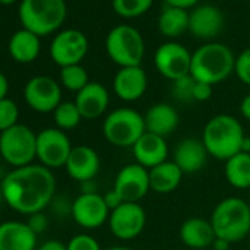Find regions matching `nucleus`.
Masks as SVG:
<instances>
[{
  "label": "nucleus",
  "mask_w": 250,
  "mask_h": 250,
  "mask_svg": "<svg viewBox=\"0 0 250 250\" xmlns=\"http://www.w3.org/2000/svg\"><path fill=\"white\" fill-rule=\"evenodd\" d=\"M0 190L12 210L30 216L50 206L56 196V178L52 169L31 164L9 171L0 183Z\"/></svg>",
  "instance_id": "1"
},
{
  "label": "nucleus",
  "mask_w": 250,
  "mask_h": 250,
  "mask_svg": "<svg viewBox=\"0 0 250 250\" xmlns=\"http://www.w3.org/2000/svg\"><path fill=\"white\" fill-rule=\"evenodd\" d=\"M244 131L240 121L228 113L212 116L203 128L202 142L209 153L218 161H228L241 152Z\"/></svg>",
  "instance_id": "2"
},
{
  "label": "nucleus",
  "mask_w": 250,
  "mask_h": 250,
  "mask_svg": "<svg viewBox=\"0 0 250 250\" xmlns=\"http://www.w3.org/2000/svg\"><path fill=\"white\" fill-rule=\"evenodd\" d=\"M235 68V58L229 47L221 43H208L191 55L190 75L210 85L227 80Z\"/></svg>",
  "instance_id": "3"
},
{
  "label": "nucleus",
  "mask_w": 250,
  "mask_h": 250,
  "mask_svg": "<svg viewBox=\"0 0 250 250\" xmlns=\"http://www.w3.org/2000/svg\"><path fill=\"white\" fill-rule=\"evenodd\" d=\"M209 221L216 237L231 244L241 241L250 232V205L241 197H225L213 208Z\"/></svg>",
  "instance_id": "4"
},
{
  "label": "nucleus",
  "mask_w": 250,
  "mask_h": 250,
  "mask_svg": "<svg viewBox=\"0 0 250 250\" xmlns=\"http://www.w3.org/2000/svg\"><path fill=\"white\" fill-rule=\"evenodd\" d=\"M20 20L24 30L36 36H47L56 31L66 18L65 0H22Z\"/></svg>",
  "instance_id": "5"
},
{
  "label": "nucleus",
  "mask_w": 250,
  "mask_h": 250,
  "mask_svg": "<svg viewBox=\"0 0 250 250\" xmlns=\"http://www.w3.org/2000/svg\"><path fill=\"white\" fill-rule=\"evenodd\" d=\"M102 133L112 146L133 149L137 140L146 133L145 116L131 107L115 109L104 116Z\"/></svg>",
  "instance_id": "6"
},
{
  "label": "nucleus",
  "mask_w": 250,
  "mask_h": 250,
  "mask_svg": "<svg viewBox=\"0 0 250 250\" xmlns=\"http://www.w3.org/2000/svg\"><path fill=\"white\" fill-rule=\"evenodd\" d=\"M0 156L12 168L31 165L37 159V134L24 124L0 133Z\"/></svg>",
  "instance_id": "7"
},
{
  "label": "nucleus",
  "mask_w": 250,
  "mask_h": 250,
  "mask_svg": "<svg viewBox=\"0 0 250 250\" xmlns=\"http://www.w3.org/2000/svg\"><path fill=\"white\" fill-rule=\"evenodd\" d=\"M106 53L121 68L140 66L145 58V40L131 25H116L106 37Z\"/></svg>",
  "instance_id": "8"
},
{
  "label": "nucleus",
  "mask_w": 250,
  "mask_h": 250,
  "mask_svg": "<svg viewBox=\"0 0 250 250\" xmlns=\"http://www.w3.org/2000/svg\"><path fill=\"white\" fill-rule=\"evenodd\" d=\"M72 147L66 133L56 127L44 128L37 134V159L49 169L65 168Z\"/></svg>",
  "instance_id": "9"
},
{
  "label": "nucleus",
  "mask_w": 250,
  "mask_h": 250,
  "mask_svg": "<svg viewBox=\"0 0 250 250\" xmlns=\"http://www.w3.org/2000/svg\"><path fill=\"white\" fill-rule=\"evenodd\" d=\"M110 232L122 241L137 238L146 227V212L140 203L124 202L109 215Z\"/></svg>",
  "instance_id": "10"
},
{
  "label": "nucleus",
  "mask_w": 250,
  "mask_h": 250,
  "mask_svg": "<svg viewBox=\"0 0 250 250\" xmlns=\"http://www.w3.org/2000/svg\"><path fill=\"white\" fill-rule=\"evenodd\" d=\"M25 103L39 113H53L62 103L61 85L47 75L33 77L24 87Z\"/></svg>",
  "instance_id": "11"
},
{
  "label": "nucleus",
  "mask_w": 250,
  "mask_h": 250,
  "mask_svg": "<svg viewBox=\"0 0 250 250\" xmlns=\"http://www.w3.org/2000/svg\"><path fill=\"white\" fill-rule=\"evenodd\" d=\"M113 190L124 202L139 203L150 191L149 169L137 162L125 165L115 177Z\"/></svg>",
  "instance_id": "12"
},
{
  "label": "nucleus",
  "mask_w": 250,
  "mask_h": 250,
  "mask_svg": "<svg viewBox=\"0 0 250 250\" xmlns=\"http://www.w3.org/2000/svg\"><path fill=\"white\" fill-rule=\"evenodd\" d=\"M88 52V40L78 30L61 31L50 44V56L61 68L80 65Z\"/></svg>",
  "instance_id": "13"
},
{
  "label": "nucleus",
  "mask_w": 250,
  "mask_h": 250,
  "mask_svg": "<svg viewBox=\"0 0 250 250\" xmlns=\"http://www.w3.org/2000/svg\"><path fill=\"white\" fill-rule=\"evenodd\" d=\"M109 215L110 210L104 203L103 194L81 193L72 200L71 216L84 229L100 228L104 222H107Z\"/></svg>",
  "instance_id": "14"
},
{
  "label": "nucleus",
  "mask_w": 250,
  "mask_h": 250,
  "mask_svg": "<svg viewBox=\"0 0 250 250\" xmlns=\"http://www.w3.org/2000/svg\"><path fill=\"white\" fill-rule=\"evenodd\" d=\"M155 66L162 77L175 81L190 74L191 55L178 43H165L155 53Z\"/></svg>",
  "instance_id": "15"
},
{
  "label": "nucleus",
  "mask_w": 250,
  "mask_h": 250,
  "mask_svg": "<svg viewBox=\"0 0 250 250\" xmlns=\"http://www.w3.org/2000/svg\"><path fill=\"white\" fill-rule=\"evenodd\" d=\"M147 90V75L142 66L121 68L113 78V93L124 102H136Z\"/></svg>",
  "instance_id": "16"
},
{
  "label": "nucleus",
  "mask_w": 250,
  "mask_h": 250,
  "mask_svg": "<svg viewBox=\"0 0 250 250\" xmlns=\"http://www.w3.org/2000/svg\"><path fill=\"white\" fill-rule=\"evenodd\" d=\"M65 169L68 175L80 184L94 180L100 169L99 153L90 146H74L66 161Z\"/></svg>",
  "instance_id": "17"
},
{
  "label": "nucleus",
  "mask_w": 250,
  "mask_h": 250,
  "mask_svg": "<svg viewBox=\"0 0 250 250\" xmlns=\"http://www.w3.org/2000/svg\"><path fill=\"white\" fill-rule=\"evenodd\" d=\"M224 15L212 5H202L190 12L188 31L197 39H213L221 33Z\"/></svg>",
  "instance_id": "18"
},
{
  "label": "nucleus",
  "mask_w": 250,
  "mask_h": 250,
  "mask_svg": "<svg viewBox=\"0 0 250 250\" xmlns=\"http://www.w3.org/2000/svg\"><path fill=\"white\" fill-rule=\"evenodd\" d=\"M37 234L27 222L5 221L0 224V250H37Z\"/></svg>",
  "instance_id": "19"
},
{
  "label": "nucleus",
  "mask_w": 250,
  "mask_h": 250,
  "mask_svg": "<svg viewBox=\"0 0 250 250\" xmlns=\"http://www.w3.org/2000/svg\"><path fill=\"white\" fill-rule=\"evenodd\" d=\"M109 91L100 83H88L75 96V104L83 119L100 118L109 106Z\"/></svg>",
  "instance_id": "20"
},
{
  "label": "nucleus",
  "mask_w": 250,
  "mask_h": 250,
  "mask_svg": "<svg viewBox=\"0 0 250 250\" xmlns=\"http://www.w3.org/2000/svg\"><path fill=\"white\" fill-rule=\"evenodd\" d=\"M208 150L202 139H184L181 140L172 153V161L184 174L199 172L208 161Z\"/></svg>",
  "instance_id": "21"
},
{
  "label": "nucleus",
  "mask_w": 250,
  "mask_h": 250,
  "mask_svg": "<svg viewBox=\"0 0 250 250\" xmlns=\"http://www.w3.org/2000/svg\"><path fill=\"white\" fill-rule=\"evenodd\" d=\"M133 153L139 165L152 169L156 165L168 161L169 150L164 137L146 131L133 146Z\"/></svg>",
  "instance_id": "22"
},
{
  "label": "nucleus",
  "mask_w": 250,
  "mask_h": 250,
  "mask_svg": "<svg viewBox=\"0 0 250 250\" xmlns=\"http://www.w3.org/2000/svg\"><path fill=\"white\" fill-rule=\"evenodd\" d=\"M143 116L146 131L164 139L171 136L180 124V115L169 103H156L150 106Z\"/></svg>",
  "instance_id": "23"
},
{
  "label": "nucleus",
  "mask_w": 250,
  "mask_h": 250,
  "mask_svg": "<svg viewBox=\"0 0 250 250\" xmlns=\"http://www.w3.org/2000/svg\"><path fill=\"white\" fill-rule=\"evenodd\" d=\"M180 238L183 244L193 250H203L210 247L216 238L210 221L203 218H188L180 227Z\"/></svg>",
  "instance_id": "24"
},
{
  "label": "nucleus",
  "mask_w": 250,
  "mask_h": 250,
  "mask_svg": "<svg viewBox=\"0 0 250 250\" xmlns=\"http://www.w3.org/2000/svg\"><path fill=\"white\" fill-rule=\"evenodd\" d=\"M184 172L174 161H165L149 169L150 190L158 194H168L178 188Z\"/></svg>",
  "instance_id": "25"
},
{
  "label": "nucleus",
  "mask_w": 250,
  "mask_h": 250,
  "mask_svg": "<svg viewBox=\"0 0 250 250\" xmlns=\"http://www.w3.org/2000/svg\"><path fill=\"white\" fill-rule=\"evenodd\" d=\"M9 53L14 61L18 63H30L37 59L40 53V40L31 31L20 30L17 31L9 42Z\"/></svg>",
  "instance_id": "26"
},
{
  "label": "nucleus",
  "mask_w": 250,
  "mask_h": 250,
  "mask_svg": "<svg viewBox=\"0 0 250 250\" xmlns=\"http://www.w3.org/2000/svg\"><path fill=\"white\" fill-rule=\"evenodd\" d=\"M188 21L190 14L187 12V9L167 5L159 15L158 27L165 37L174 39L188 31Z\"/></svg>",
  "instance_id": "27"
},
{
  "label": "nucleus",
  "mask_w": 250,
  "mask_h": 250,
  "mask_svg": "<svg viewBox=\"0 0 250 250\" xmlns=\"http://www.w3.org/2000/svg\"><path fill=\"white\" fill-rule=\"evenodd\" d=\"M225 178L234 188H249L250 187V153L240 152L225 161L224 168Z\"/></svg>",
  "instance_id": "28"
},
{
  "label": "nucleus",
  "mask_w": 250,
  "mask_h": 250,
  "mask_svg": "<svg viewBox=\"0 0 250 250\" xmlns=\"http://www.w3.org/2000/svg\"><path fill=\"white\" fill-rule=\"evenodd\" d=\"M53 119L56 124V128L66 131L74 130L78 127L83 121V116L75 104V102H62L53 112Z\"/></svg>",
  "instance_id": "29"
},
{
  "label": "nucleus",
  "mask_w": 250,
  "mask_h": 250,
  "mask_svg": "<svg viewBox=\"0 0 250 250\" xmlns=\"http://www.w3.org/2000/svg\"><path fill=\"white\" fill-rule=\"evenodd\" d=\"M88 74L81 65L61 68V84L69 91H81L88 84Z\"/></svg>",
  "instance_id": "30"
},
{
  "label": "nucleus",
  "mask_w": 250,
  "mask_h": 250,
  "mask_svg": "<svg viewBox=\"0 0 250 250\" xmlns=\"http://www.w3.org/2000/svg\"><path fill=\"white\" fill-rule=\"evenodd\" d=\"M153 0H112L113 11L124 18H134L146 14Z\"/></svg>",
  "instance_id": "31"
},
{
  "label": "nucleus",
  "mask_w": 250,
  "mask_h": 250,
  "mask_svg": "<svg viewBox=\"0 0 250 250\" xmlns=\"http://www.w3.org/2000/svg\"><path fill=\"white\" fill-rule=\"evenodd\" d=\"M18 119H20L18 104L9 97L0 100V133L15 127L17 124H20Z\"/></svg>",
  "instance_id": "32"
},
{
  "label": "nucleus",
  "mask_w": 250,
  "mask_h": 250,
  "mask_svg": "<svg viewBox=\"0 0 250 250\" xmlns=\"http://www.w3.org/2000/svg\"><path fill=\"white\" fill-rule=\"evenodd\" d=\"M194 84L196 80L188 74L180 80L172 81V96L183 102V103H188V102H194L193 100V90H194Z\"/></svg>",
  "instance_id": "33"
},
{
  "label": "nucleus",
  "mask_w": 250,
  "mask_h": 250,
  "mask_svg": "<svg viewBox=\"0 0 250 250\" xmlns=\"http://www.w3.org/2000/svg\"><path fill=\"white\" fill-rule=\"evenodd\" d=\"M68 250H102L99 241L91 237L90 234H77L74 235L68 244H66Z\"/></svg>",
  "instance_id": "34"
},
{
  "label": "nucleus",
  "mask_w": 250,
  "mask_h": 250,
  "mask_svg": "<svg viewBox=\"0 0 250 250\" xmlns=\"http://www.w3.org/2000/svg\"><path fill=\"white\" fill-rule=\"evenodd\" d=\"M234 72L237 74L241 83L250 85V49H246L238 55V58L235 59Z\"/></svg>",
  "instance_id": "35"
},
{
  "label": "nucleus",
  "mask_w": 250,
  "mask_h": 250,
  "mask_svg": "<svg viewBox=\"0 0 250 250\" xmlns=\"http://www.w3.org/2000/svg\"><path fill=\"white\" fill-rule=\"evenodd\" d=\"M30 228L39 235L40 232H44L47 228H49V218L43 213V212H39V213H33L30 215L28 218V222Z\"/></svg>",
  "instance_id": "36"
},
{
  "label": "nucleus",
  "mask_w": 250,
  "mask_h": 250,
  "mask_svg": "<svg viewBox=\"0 0 250 250\" xmlns=\"http://www.w3.org/2000/svg\"><path fill=\"white\" fill-rule=\"evenodd\" d=\"M212 91H213V85L196 81L194 90H193V100L194 102H206L212 97Z\"/></svg>",
  "instance_id": "37"
},
{
  "label": "nucleus",
  "mask_w": 250,
  "mask_h": 250,
  "mask_svg": "<svg viewBox=\"0 0 250 250\" xmlns=\"http://www.w3.org/2000/svg\"><path fill=\"white\" fill-rule=\"evenodd\" d=\"M103 199H104V203H106V206L109 208V210H110V212L124 203V200L121 199V196H119L113 188H112V190H109L107 193H104V194H103Z\"/></svg>",
  "instance_id": "38"
},
{
  "label": "nucleus",
  "mask_w": 250,
  "mask_h": 250,
  "mask_svg": "<svg viewBox=\"0 0 250 250\" xmlns=\"http://www.w3.org/2000/svg\"><path fill=\"white\" fill-rule=\"evenodd\" d=\"M37 250H68L66 244L59 240H47L37 247Z\"/></svg>",
  "instance_id": "39"
},
{
  "label": "nucleus",
  "mask_w": 250,
  "mask_h": 250,
  "mask_svg": "<svg viewBox=\"0 0 250 250\" xmlns=\"http://www.w3.org/2000/svg\"><path fill=\"white\" fill-rule=\"evenodd\" d=\"M199 0H165V3L169 6H175V8H181V9H188L197 5Z\"/></svg>",
  "instance_id": "40"
},
{
  "label": "nucleus",
  "mask_w": 250,
  "mask_h": 250,
  "mask_svg": "<svg viewBox=\"0 0 250 250\" xmlns=\"http://www.w3.org/2000/svg\"><path fill=\"white\" fill-rule=\"evenodd\" d=\"M240 113L244 119L250 121V94H247L240 103Z\"/></svg>",
  "instance_id": "41"
},
{
  "label": "nucleus",
  "mask_w": 250,
  "mask_h": 250,
  "mask_svg": "<svg viewBox=\"0 0 250 250\" xmlns=\"http://www.w3.org/2000/svg\"><path fill=\"white\" fill-rule=\"evenodd\" d=\"M8 91H9V81L3 72H0V100L8 97Z\"/></svg>",
  "instance_id": "42"
},
{
  "label": "nucleus",
  "mask_w": 250,
  "mask_h": 250,
  "mask_svg": "<svg viewBox=\"0 0 250 250\" xmlns=\"http://www.w3.org/2000/svg\"><path fill=\"white\" fill-rule=\"evenodd\" d=\"M229 246H231L229 241H227V240H224V238H219V237H216V238L213 240V243H212L213 250H228Z\"/></svg>",
  "instance_id": "43"
},
{
  "label": "nucleus",
  "mask_w": 250,
  "mask_h": 250,
  "mask_svg": "<svg viewBox=\"0 0 250 250\" xmlns=\"http://www.w3.org/2000/svg\"><path fill=\"white\" fill-rule=\"evenodd\" d=\"M97 186L94 184V180L81 183V193H97Z\"/></svg>",
  "instance_id": "44"
},
{
  "label": "nucleus",
  "mask_w": 250,
  "mask_h": 250,
  "mask_svg": "<svg viewBox=\"0 0 250 250\" xmlns=\"http://www.w3.org/2000/svg\"><path fill=\"white\" fill-rule=\"evenodd\" d=\"M241 152L250 153V137H244L243 145H241Z\"/></svg>",
  "instance_id": "45"
},
{
  "label": "nucleus",
  "mask_w": 250,
  "mask_h": 250,
  "mask_svg": "<svg viewBox=\"0 0 250 250\" xmlns=\"http://www.w3.org/2000/svg\"><path fill=\"white\" fill-rule=\"evenodd\" d=\"M107 250H133V249L125 247V246H113V247H110V249H107Z\"/></svg>",
  "instance_id": "46"
},
{
  "label": "nucleus",
  "mask_w": 250,
  "mask_h": 250,
  "mask_svg": "<svg viewBox=\"0 0 250 250\" xmlns=\"http://www.w3.org/2000/svg\"><path fill=\"white\" fill-rule=\"evenodd\" d=\"M15 2H17V0H0V3H2V5H12Z\"/></svg>",
  "instance_id": "47"
},
{
  "label": "nucleus",
  "mask_w": 250,
  "mask_h": 250,
  "mask_svg": "<svg viewBox=\"0 0 250 250\" xmlns=\"http://www.w3.org/2000/svg\"><path fill=\"white\" fill-rule=\"evenodd\" d=\"M2 203H5V199H3V194H2V190H0V206H2Z\"/></svg>",
  "instance_id": "48"
},
{
  "label": "nucleus",
  "mask_w": 250,
  "mask_h": 250,
  "mask_svg": "<svg viewBox=\"0 0 250 250\" xmlns=\"http://www.w3.org/2000/svg\"><path fill=\"white\" fill-rule=\"evenodd\" d=\"M178 250H186V249H178Z\"/></svg>",
  "instance_id": "49"
}]
</instances>
